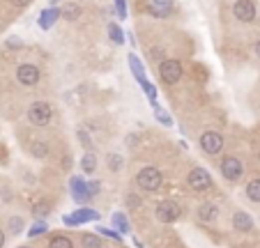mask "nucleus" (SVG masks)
<instances>
[{
    "label": "nucleus",
    "mask_w": 260,
    "mask_h": 248,
    "mask_svg": "<svg viewBox=\"0 0 260 248\" xmlns=\"http://www.w3.org/2000/svg\"><path fill=\"white\" fill-rule=\"evenodd\" d=\"M32 212H35V216H46V214H49V205H46V202H42V205H37Z\"/></svg>",
    "instance_id": "31"
},
{
    "label": "nucleus",
    "mask_w": 260,
    "mask_h": 248,
    "mask_svg": "<svg viewBox=\"0 0 260 248\" xmlns=\"http://www.w3.org/2000/svg\"><path fill=\"white\" fill-rule=\"evenodd\" d=\"M5 242H7V235H5V230L0 228V248H5Z\"/></svg>",
    "instance_id": "37"
},
{
    "label": "nucleus",
    "mask_w": 260,
    "mask_h": 248,
    "mask_svg": "<svg viewBox=\"0 0 260 248\" xmlns=\"http://www.w3.org/2000/svg\"><path fill=\"white\" fill-rule=\"evenodd\" d=\"M81 170L85 175H92V172L97 170V156H95V152H85V156L81 159Z\"/></svg>",
    "instance_id": "15"
},
{
    "label": "nucleus",
    "mask_w": 260,
    "mask_h": 248,
    "mask_svg": "<svg viewBox=\"0 0 260 248\" xmlns=\"http://www.w3.org/2000/svg\"><path fill=\"white\" fill-rule=\"evenodd\" d=\"M30 2H32V0H12V5H14V7H28Z\"/></svg>",
    "instance_id": "36"
},
{
    "label": "nucleus",
    "mask_w": 260,
    "mask_h": 248,
    "mask_svg": "<svg viewBox=\"0 0 260 248\" xmlns=\"http://www.w3.org/2000/svg\"><path fill=\"white\" fill-rule=\"evenodd\" d=\"M81 246L83 248H102V239H99L97 235L85 232V235H81Z\"/></svg>",
    "instance_id": "23"
},
{
    "label": "nucleus",
    "mask_w": 260,
    "mask_h": 248,
    "mask_svg": "<svg viewBox=\"0 0 260 248\" xmlns=\"http://www.w3.org/2000/svg\"><path fill=\"white\" fill-rule=\"evenodd\" d=\"M79 140L83 142V147L88 149V152H95V147H92V142H90V138H88V131H85V129L79 131Z\"/></svg>",
    "instance_id": "29"
},
{
    "label": "nucleus",
    "mask_w": 260,
    "mask_h": 248,
    "mask_svg": "<svg viewBox=\"0 0 260 248\" xmlns=\"http://www.w3.org/2000/svg\"><path fill=\"white\" fill-rule=\"evenodd\" d=\"M187 184H189V189L191 191H210L212 189V177H210V172L203 170V168H194V170L189 172V177H187Z\"/></svg>",
    "instance_id": "5"
},
{
    "label": "nucleus",
    "mask_w": 260,
    "mask_h": 248,
    "mask_svg": "<svg viewBox=\"0 0 260 248\" xmlns=\"http://www.w3.org/2000/svg\"><path fill=\"white\" fill-rule=\"evenodd\" d=\"M106 163H109V170H113V172H120L122 170V159L118 156V154H109Z\"/></svg>",
    "instance_id": "25"
},
{
    "label": "nucleus",
    "mask_w": 260,
    "mask_h": 248,
    "mask_svg": "<svg viewBox=\"0 0 260 248\" xmlns=\"http://www.w3.org/2000/svg\"><path fill=\"white\" fill-rule=\"evenodd\" d=\"M129 67H131V71H133V76L138 78V83L143 85L145 83V71H143V65H140V60L136 58V55H129Z\"/></svg>",
    "instance_id": "19"
},
{
    "label": "nucleus",
    "mask_w": 260,
    "mask_h": 248,
    "mask_svg": "<svg viewBox=\"0 0 260 248\" xmlns=\"http://www.w3.org/2000/svg\"><path fill=\"white\" fill-rule=\"evenodd\" d=\"M136 184H138V189H143V191H159L163 184V175L154 165H145V168H140L138 175H136Z\"/></svg>",
    "instance_id": "1"
},
{
    "label": "nucleus",
    "mask_w": 260,
    "mask_h": 248,
    "mask_svg": "<svg viewBox=\"0 0 260 248\" xmlns=\"http://www.w3.org/2000/svg\"><path fill=\"white\" fill-rule=\"evenodd\" d=\"M143 90H145V95L147 97H150V99L152 101H154V99H157V88H154V85H150V83H143Z\"/></svg>",
    "instance_id": "30"
},
{
    "label": "nucleus",
    "mask_w": 260,
    "mask_h": 248,
    "mask_svg": "<svg viewBox=\"0 0 260 248\" xmlns=\"http://www.w3.org/2000/svg\"><path fill=\"white\" fill-rule=\"evenodd\" d=\"M233 228H235L237 232H251L254 230V219L249 216L247 212H235L233 214Z\"/></svg>",
    "instance_id": "12"
},
{
    "label": "nucleus",
    "mask_w": 260,
    "mask_h": 248,
    "mask_svg": "<svg viewBox=\"0 0 260 248\" xmlns=\"http://www.w3.org/2000/svg\"><path fill=\"white\" fill-rule=\"evenodd\" d=\"M60 16L65 18L67 23H74V21L81 16V7H79V5H67L65 9L60 12Z\"/></svg>",
    "instance_id": "21"
},
{
    "label": "nucleus",
    "mask_w": 260,
    "mask_h": 248,
    "mask_svg": "<svg viewBox=\"0 0 260 248\" xmlns=\"http://www.w3.org/2000/svg\"><path fill=\"white\" fill-rule=\"evenodd\" d=\"M18 248H30V246H18Z\"/></svg>",
    "instance_id": "41"
},
{
    "label": "nucleus",
    "mask_w": 260,
    "mask_h": 248,
    "mask_svg": "<svg viewBox=\"0 0 260 248\" xmlns=\"http://www.w3.org/2000/svg\"><path fill=\"white\" fill-rule=\"evenodd\" d=\"M159 78H161L163 83H168V85H173V83H177L182 78V62L180 60H161V65H159Z\"/></svg>",
    "instance_id": "3"
},
{
    "label": "nucleus",
    "mask_w": 260,
    "mask_h": 248,
    "mask_svg": "<svg viewBox=\"0 0 260 248\" xmlns=\"http://www.w3.org/2000/svg\"><path fill=\"white\" fill-rule=\"evenodd\" d=\"M244 191H247V198L251 202H260V179L258 177L251 179V182L247 184V189H244Z\"/></svg>",
    "instance_id": "20"
},
{
    "label": "nucleus",
    "mask_w": 260,
    "mask_h": 248,
    "mask_svg": "<svg viewBox=\"0 0 260 248\" xmlns=\"http://www.w3.org/2000/svg\"><path fill=\"white\" fill-rule=\"evenodd\" d=\"M23 46V41L18 39V37H9V39H7V48H21Z\"/></svg>",
    "instance_id": "34"
},
{
    "label": "nucleus",
    "mask_w": 260,
    "mask_h": 248,
    "mask_svg": "<svg viewBox=\"0 0 260 248\" xmlns=\"http://www.w3.org/2000/svg\"><path fill=\"white\" fill-rule=\"evenodd\" d=\"M200 147H203L205 154L214 156V154H219L224 149V136L217 133V131H205V133L200 136Z\"/></svg>",
    "instance_id": "8"
},
{
    "label": "nucleus",
    "mask_w": 260,
    "mask_h": 248,
    "mask_svg": "<svg viewBox=\"0 0 260 248\" xmlns=\"http://www.w3.org/2000/svg\"><path fill=\"white\" fill-rule=\"evenodd\" d=\"M244 175V165L240 159L235 156H224L221 159V177L228 179V182H240Z\"/></svg>",
    "instance_id": "4"
},
{
    "label": "nucleus",
    "mask_w": 260,
    "mask_h": 248,
    "mask_svg": "<svg viewBox=\"0 0 260 248\" xmlns=\"http://www.w3.org/2000/svg\"><path fill=\"white\" fill-rule=\"evenodd\" d=\"M88 186H90V193H92V198H95V195L99 193V189H102V184H99V182H95V184H88Z\"/></svg>",
    "instance_id": "35"
},
{
    "label": "nucleus",
    "mask_w": 260,
    "mask_h": 248,
    "mask_svg": "<svg viewBox=\"0 0 260 248\" xmlns=\"http://www.w3.org/2000/svg\"><path fill=\"white\" fill-rule=\"evenodd\" d=\"M198 219L205 221V223H214L219 219V207L214 202H205V205L198 207Z\"/></svg>",
    "instance_id": "13"
},
{
    "label": "nucleus",
    "mask_w": 260,
    "mask_h": 248,
    "mask_svg": "<svg viewBox=\"0 0 260 248\" xmlns=\"http://www.w3.org/2000/svg\"><path fill=\"white\" fill-rule=\"evenodd\" d=\"M49 2H51V5L55 7V5H58V2H60V0H49Z\"/></svg>",
    "instance_id": "40"
},
{
    "label": "nucleus",
    "mask_w": 260,
    "mask_h": 248,
    "mask_svg": "<svg viewBox=\"0 0 260 248\" xmlns=\"http://www.w3.org/2000/svg\"><path fill=\"white\" fill-rule=\"evenodd\" d=\"M233 14L240 23H254L256 18V5L254 0H237L235 5H233Z\"/></svg>",
    "instance_id": "9"
},
{
    "label": "nucleus",
    "mask_w": 260,
    "mask_h": 248,
    "mask_svg": "<svg viewBox=\"0 0 260 248\" xmlns=\"http://www.w3.org/2000/svg\"><path fill=\"white\" fill-rule=\"evenodd\" d=\"M127 145H131L133 147V145H136V136H127Z\"/></svg>",
    "instance_id": "38"
},
{
    "label": "nucleus",
    "mask_w": 260,
    "mask_h": 248,
    "mask_svg": "<svg viewBox=\"0 0 260 248\" xmlns=\"http://www.w3.org/2000/svg\"><path fill=\"white\" fill-rule=\"evenodd\" d=\"M23 225H25L23 216H9V219H7V232H9L12 237H16V235L23 232Z\"/></svg>",
    "instance_id": "14"
},
{
    "label": "nucleus",
    "mask_w": 260,
    "mask_h": 248,
    "mask_svg": "<svg viewBox=\"0 0 260 248\" xmlns=\"http://www.w3.org/2000/svg\"><path fill=\"white\" fill-rule=\"evenodd\" d=\"M58 18H60V12H58L55 7H49L46 12H42V18H39V23H42L44 30H49L51 25H53L55 21H58Z\"/></svg>",
    "instance_id": "16"
},
{
    "label": "nucleus",
    "mask_w": 260,
    "mask_h": 248,
    "mask_svg": "<svg viewBox=\"0 0 260 248\" xmlns=\"http://www.w3.org/2000/svg\"><path fill=\"white\" fill-rule=\"evenodd\" d=\"M258 163H260V156H258Z\"/></svg>",
    "instance_id": "42"
},
{
    "label": "nucleus",
    "mask_w": 260,
    "mask_h": 248,
    "mask_svg": "<svg viewBox=\"0 0 260 248\" xmlns=\"http://www.w3.org/2000/svg\"><path fill=\"white\" fill-rule=\"evenodd\" d=\"M49 248H74V242L65 235H55V237H51Z\"/></svg>",
    "instance_id": "22"
},
{
    "label": "nucleus",
    "mask_w": 260,
    "mask_h": 248,
    "mask_svg": "<svg viewBox=\"0 0 260 248\" xmlns=\"http://www.w3.org/2000/svg\"><path fill=\"white\" fill-rule=\"evenodd\" d=\"M51 118H53V108L46 101H35L28 108V122L32 126H46L51 122Z\"/></svg>",
    "instance_id": "2"
},
{
    "label": "nucleus",
    "mask_w": 260,
    "mask_h": 248,
    "mask_svg": "<svg viewBox=\"0 0 260 248\" xmlns=\"http://www.w3.org/2000/svg\"><path fill=\"white\" fill-rule=\"evenodd\" d=\"M125 202H127L129 209H140V205H143V200H140L136 193H129L127 198H125Z\"/></svg>",
    "instance_id": "27"
},
{
    "label": "nucleus",
    "mask_w": 260,
    "mask_h": 248,
    "mask_svg": "<svg viewBox=\"0 0 260 248\" xmlns=\"http://www.w3.org/2000/svg\"><path fill=\"white\" fill-rule=\"evenodd\" d=\"M145 7L154 18H168L175 9V2L173 0H145Z\"/></svg>",
    "instance_id": "10"
},
{
    "label": "nucleus",
    "mask_w": 260,
    "mask_h": 248,
    "mask_svg": "<svg viewBox=\"0 0 260 248\" xmlns=\"http://www.w3.org/2000/svg\"><path fill=\"white\" fill-rule=\"evenodd\" d=\"M109 37L113 39V44H122V41H125V37H122L118 23H109Z\"/></svg>",
    "instance_id": "24"
},
{
    "label": "nucleus",
    "mask_w": 260,
    "mask_h": 248,
    "mask_svg": "<svg viewBox=\"0 0 260 248\" xmlns=\"http://www.w3.org/2000/svg\"><path fill=\"white\" fill-rule=\"evenodd\" d=\"M49 152H51V147L44 140H35L30 145V154L35 156V159H46V156H49Z\"/></svg>",
    "instance_id": "17"
},
{
    "label": "nucleus",
    "mask_w": 260,
    "mask_h": 248,
    "mask_svg": "<svg viewBox=\"0 0 260 248\" xmlns=\"http://www.w3.org/2000/svg\"><path fill=\"white\" fill-rule=\"evenodd\" d=\"M111 221H113V223L118 225V230H120V232H127V230H129L127 219H125L122 214H113V216H111Z\"/></svg>",
    "instance_id": "26"
},
{
    "label": "nucleus",
    "mask_w": 260,
    "mask_h": 248,
    "mask_svg": "<svg viewBox=\"0 0 260 248\" xmlns=\"http://www.w3.org/2000/svg\"><path fill=\"white\" fill-rule=\"evenodd\" d=\"M69 186H72V198L76 202H88L92 198V193H90V186L83 182L81 177H72V182H69Z\"/></svg>",
    "instance_id": "11"
},
{
    "label": "nucleus",
    "mask_w": 260,
    "mask_h": 248,
    "mask_svg": "<svg viewBox=\"0 0 260 248\" xmlns=\"http://www.w3.org/2000/svg\"><path fill=\"white\" fill-rule=\"evenodd\" d=\"M42 232H46V223H44V221H39V223H37L35 228H32V230H30V237L42 235Z\"/></svg>",
    "instance_id": "33"
},
{
    "label": "nucleus",
    "mask_w": 260,
    "mask_h": 248,
    "mask_svg": "<svg viewBox=\"0 0 260 248\" xmlns=\"http://www.w3.org/2000/svg\"><path fill=\"white\" fill-rule=\"evenodd\" d=\"M256 53L260 55V41H258V44H256Z\"/></svg>",
    "instance_id": "39"
},
{
    "label": "nucleus",
    "mask_w": 260,
    "mask_h": 248,
    "mask_svg": "<svg viewBox=\"0 0 260 248\" xmlns=\"http://www.w3.org/2000/svg\"><path fill=\"white\" fill-rule=\"evenodd\" d=\"M39 78H42V71L37 69L35 65H30V62H25V65H18L16 67V81L21 83V85H25V88H32V85H37V83H39Z\"/></svg>",
    "instance_id": "6"
},
{
    "label": "nucleus",
    "mask_w": 260,
    "mask_h": 248,
    "mask_svg": "<svg viewBox=\"0 0 260 248\" xmlns=\"http://www.w3.org/2000/svg\"><path fill=\"white\" fill-rule=\"evenodd\" d=\"M180 214H182V207L177 205L175 200H163V202H159V207H157L159 223H173V221L180 219Z\"/></svg>",
    "instance_id": "7"
},
{
    "label": "nucleus",
    "mask_w": 260,
    "mask_h": 248,
    "mask_svg": "<svg viewBox=\"0 0 260 248\" xmlns=\"http://www.w3.org/2000/svg\"><path fill=\"white\" fill-rule=\"evenodd\" d=\"M154 113H157V120L161 124H166V126H170V124H173V120H170V115L166 111H163V108H159V106H154Z\"/></svg>",
    "instance_id": "28"
},
{
    "label": "nucleus",
    "mask_w": 260,
    "mask_h": 248,
    "mask_svg": "<svg viewBox=\"0 0 260 248\" xmlns=\"http://www.w3.org/2000/svg\"><path fill=\"white\" fill-rule=\"evenodd\" d=\"M115 9H118V16H120V18L127 16V9H125V0H115Z\"/></svg>",
    "instance_id": "32"
},
{
    "label": "nucleus",
    "mask_w": 260,
    "mask_h": 248,
    "mask_svg": "<svg viewBox=\"0 0 260 248\" xmlns=\"http://www.w3.org/2000/svg\"><path fill=\"white\" fill-rule=\"evenodd\" d=\"M97 219V212H92V209H81V212H76L74 216H67V223H81V221H92Z\"/></svg>",
    "instance_id": "18"
}]
</instances>
